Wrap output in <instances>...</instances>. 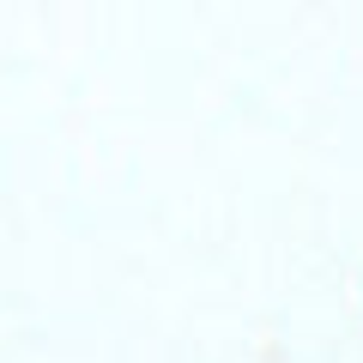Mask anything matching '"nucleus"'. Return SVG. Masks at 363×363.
Segmentation results:
<instances>
[]
</instances>
